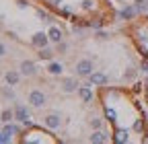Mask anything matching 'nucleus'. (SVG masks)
<instances>
[{
    "instance_id": "obj_24",
    "label": "nucleus",
    "mask_w": 148,
    "mask_h": 144,
    "mask_svg": "<svg viewBox=\"0 0 148 144\" xmlns=\"http://www.w3.org/2000/svg\"><path fill=\"white\" fill-rule=\"evenodd\" d=\"M105 115H107V119H111V121H115V119H117V113H115L113 109H109V107L105 109Z\"/></svg>"
},
{
    "instance_id": "obj_29",
    "label": "nucleus",
    "mask_w": 148,
    "mask_h": 144,
    "mask_svg": "<svg viewBox=\"0 0 148 144\" xmlns=\"http://www.w3.org/2000/svg\"><path fill=\"white\" fill-rule=\"evenodd\" d=\"M4 97H6V99H14V93L8 91V88H4Z\"/></svg>"
},
{
    "instance_id": "obj_22",
    "label": "nucleus",
    "mask_w": 148,
    "mask_h": 144,
    "mask_svg": "<svg viewBox=\"0 0 148 144\" xmlns=\"http://www.w3.org/2000/svg\"><path fill=\"white\" fill-rule=\"evenodd\" d=\"M90 125H92L95 130H101V128H103V119H101V117H90Z\"/></svg>"
},
{
    "instance_id": "obj_23",
    "label": "nucleus",
    "mask_w": 148,
    "mask_h": 144,
    "mask_svg": "<svg viewBox=\"0 0 148 144\" xmlns=\"http://www.w3.org/2000/svg\"><path fill=\"white\" fill-rule=\"evenodd\" d=\"M82 8H84V10H95V0H84V2H82Z\"/></svg>"
},
{
    "instance_id": "obj_1",
    "label": "nucleus",
    "mask_w": 148,
    "mask_h": 144,
    "mask_svg": "<svg viewBox=\"0 0 148 144\" xmlns=\"http://www.w3.org/2000/svg\"><path fill=\"white\" fill-rule=\"evenodd\" d=\"M74 70H76V76L80 78H88L92 72H95V66H92V60H78L76 66H74Z\"/></svg>"
},
{
    "instance_id": "obj_9",
    "label": "nucleus",
    "mask_w": 148,
    "mask_h": 144,
    "mask_svg": "<svg viewBox=\"0 0 148 144\" xmlns=\"http://www.w3.org/2000/svg\"><path fill=\"white\" fill-rule=\"evenodd\" d=\"M21 70H8L6 74H4V80H6V84L8 86H16L18 84V80H21Z\"/></svg>"
},
{
    "instance_id": "obj_13",
    "label": "nucleus",
    "mask_w": 148,
    "mask_h": 144,
    "mask_svg": "<svg viewBox=\"0 0 148 144\" xmlns=\"http://www.w3.org/2000/svg\"><path fill=\"white\" fill-rule=\"evenodd\" d=\"M37 56H39V60H47V62H51L53 60V56H56V51L51 49V47H39L37 49Z\"/></svg>"
},
{
    "instance_id": "obj_31",
    "label": "nucleus",
    "mask_w": 148,
    "mask_h": 144,
    "mask_svg": "<svg viewBox=\"0 0 148 144\" xmlns=\"http://www.w3.org/2000/svg\"><path fill=\"white\" fill-rule=\"evenodd\" d=\"M134 130H136V132H142V121H140V119L134 123Z\"/></svg>"
},
{
    "instance_id": "obj_21",
    "label": "nucleus",
    "mask_w": 148,
    "mask_h": 144,
    "mask_svg": "<svg viewBox=\"0 0 148 144\" xmlns=\"http://www.w3.org/2000/svg\"><path fill=\"white\" fill-rule=\"evenodd\" d=\"M103 25H105V21H103V19H95V21H90V23H88V27H90V29H103Z\"/></svg>"
},
{
    "instance_id": "obj_3",
    "label": "nucleus",
    "mask_w": 148,
    "mask_h": 144,
    "mask_svg": "<svg viewBox=\"0 0 148 144\" xmlns=\"http://www.w3.org/2000/svg\"><path fill=\"white\" fill-rule=\"evenodd\" d=\"M29 103H31V107H37V109H39V107H45L47 105V97H45V93L43 91H31L29 93Z\"/></svg>"
},
{
    "instance_id": "obj_32",
    "label": "nucleus",
    "mask_w": 148,
    "mask_h": 144,
    "mask_svg": "<svg viewBox=\"0 0 148 144\" xmlns=\"http://www.w3.org/2000/svg\"><path fill=\"white\" fill-rule=\"evenodd\" d=\"M4 53H6V47H4V43H0V58H2Z\"/></svg>"
},
{
    "instance_id": "obj_7",
    "label": "nucleus",
    "mask_w": 148,
    "mask_h": 144,
    "mask_svg": "<svg viewBox=\"0 0 148 144\" xmlns=\"http://www.w3.org/2000/svg\"><path fill=\"white\" fill-rule=\"evenodd\" d=\"M18 70H21L23 76H35L37 74V64L31 62V60H23L21 66H18Z\"/></svg>"
},
{
    "instance_id": "obj_20",
    "label": "nucleus",
    "mask_w": 148,
    "mask_h": 144,
    "mask_svg": "<svg viewBox=\"0 0 148 144\" xmlns=\"http://www.w3.org/2000/svg\"><path fill=\"white\" fill-rule=\"evenodd\" d=\"M136 74H138V70H134V68H127V70L123 72V78H125V80H134V78H136Z\"/></svg>"
},
{
    "instance_id": "obj_2",
    "label": "nucleus",
    "mask_w": 148,
    "mask_h": 144,
    "mask_svg": "<svg viewBox=\"0 0 148 144\" xmlns=\"http://www.w3.org/2000/svg\"><path fill=\"white\" fill-rule=\"evenodd\" d=\"M78 80L74 78V76H64L62 80H60V88H62V93H66V95H70V93H76L78 91Z\"/></svg>"
},
{
    "instance_id": "obj_34",
    "label": "nucleus",
    "mask_w": 148,
    "mask_h": 144,
    "mask_svg": "<svg viewBox=\"0 0 148 144\" xmlns=\"http://www.w3.org/2000/svg\"><path fill=\"white\" fill-rule=\"evenodd\" d=\"M146 86H148V78H146Z\"/></svg>"
},
{
    "instance_id": "obj_6",
    "label": "nucleus",
    "mask_w": 148,
    "mask_h": 144,
    "mask_svg": "<svg viewBox=\"0 0 148 144\" xmlns=\"http://www.w3.org/2000/svg\"><path fill=\"white\" fill-rule=\"evenodd\" d=\"M43 125H45V128H49V130H60L62 117H60L58 113H49V115L43 117Z\"/></svg>"
},
{
    "instance_id": "obj_27",
    "label": "nucleus",
    "mask_w": 148,
    "mask_h": 144,
    "mask_svg": "<svg viewBox=\"0 0 148 144\" xmlns=\"http://www.w3.org/2000/svg\"><path fill=\"white\" fill-rule=\"evenodd\" d=\"M66 49H68V45H66L64 41H60V43H58V53H64Z\"/></svg>"
},
{
    "instance_id": "obj_33",
    "label": "nucleus",
    "mask_w": 148,
    "mask_h": 144,
    "mask_svg": "<svg viewBox=\"0 0 148 144\" xmlns=\"http://www.w3.org/2000/svg\"><path fill=\"white\" fill-rule=\"evenodd\" d=\"M2 19H4V16H2V14H0V23H2Z\"/></svg>"
},
{
    "instance_id": "obj_14",
    "label": "nucleus",
    "mask_w": 148,
    "mask_h": 144,
    "mask_svg": "<svg viewBox=\"0 0 148 144\" xmlns=\"http://www.w3.org/2000/svg\"><path fill=\"white\" fill-rule=\"evenodd\" d=\"M78 95H80L82 103H90L92 101V88L90 86H78Z\"/></svg>"
},
{
    "instance_id": "obj_11",
    "label": "nucleus",
    "mask_w": 148,
    "mask_h": 144,
    "mask_svg": "<svg viewBox=\"0 0 148 144\" xmlns=\"http://www.w3.org/2000/svg\"><path fill=\"white\" fill-rule=\"evenodd\" d=\"M109 140V136L103 132V130H95L90 136H88V142H95V144H103V142H107Z\"/></svg>"
},
{
    "instance_id": "obj_5",
    "label": "nucleus",
    "mask_w": 148,
    "mask_h": 144,
    "mask_svg": "<svg viewBox=\"0 0 148 144\" xmlns=\"http://www.w3.org/2000/svg\"><path fill=\"white\" fill-rule=\"evenodd\" d=\"M136 16H138L136 4H127V6H123V8L119 10V19H121V21H134Z\"/></svg>"
},
{
    "instance_id": "obj_25",
    "label": "nucleus",
    "mask_w": 148,
    "mask_h": 144,
    "mask_svg": "<svg viewBox=\"0 0 148 144\" xmlns=\"http://www.w3.org/2000/svg\"><path fill=\"white\" fill-rule=\"evenodd\" d=\"M16 6H18V8H23V10L29 8V0H16Z\"/></svg>"
},
{
    "instance_id": "obj_26",
    "label": "nucleus",
    "mask_w": 148,
    "mask_h": 144,
    "mask_svg": "<svg viewBox=\"0 0 148 144\" xmlns=\"http://www.w3.org/2000/svg\"><path fill=\"white\" fill-rule=\"evenodd\" d=\"M140 70L144 72V74H148V60H142V64H140Z\"/></svg>"
},
{
    "instance_id": "obj_8",
    "label": "nucleus",
    "mask_w": 148,
    "mask_h": 144,
    "mask_svg": "<svg viewBox=\"0 0 148 144\" xmlns=\"http://www.w3.org/2000/svg\"><path fill=\"white\" fill-rule=\"evenodd\" d=\"M88 80H90L92 86H105L109 82V78H107L105 72H92V74L88 76Z\"/></svg>"
},
{
    "instance_id": "obj_28",
    "label": "nucleus",
    "mask_w": 148,
    "mask_h": 144,
    "mask_svg": "<svg viewBox=\"0 0 148 144\" xmlns=\"http://www.w3.org/2000/svg\"><path fill=\"white\" fill-rule=\"evenodd\" d=\"M72 33H74V35H82V27L74 25V27H72Z\"/></svg>"
},
{
    "instance_id": "obj_10",
    "label": "nucleus",
    "mask_w": 148,
    "mask_h": 144,
    "mask_svg": "<svg viewBox=\"0 0 148 144\" xmlns=\"http://www.w3.org/2000/svg\"><path fill=\"white\" fill-rule=\"evenodd\" d=\"M47 35H49V41H51V43H56V45H58L60 41H64V33H62V29L53 27V25L47 29Z\"/></svg>"
},
{
    "instance_id": "obj_4",
    "label": "nucleus",
    "mask_w": 148,
    "mask_h": 144,
    "mask_svg": "<svg viewBox=\"0 0 148 144\" xmlns=\"http://www.w3.org/2000/svg\"><path fill=\"white\" fill-rule=\"evenodd\" d=\"M49 43V35H47V31H37V33H33L31 35V45L33 47H45Z\"/></svg>"
},
{
    "instance_id": "obj_17",
    "label": "nucleus",
    "mask_w": 148,
    "mask_h": 144,
    "mask_svg": "<svg viewBox=\"0 0 148 144\" xmlns=\"http://www.w3.org/2000/svg\"><path fill=\"white\" fill-rule=\"evenodd\" d=\"M35 14H37V19H41V21H45V23H53V16H51L47 10H43V8H37Z\"/></svg>"
},
{
    "instance_id": "obj_18",
    "label": "nucleus",
    "mask_w": 148,
    "mask_h": 144,
    "mask_svg": "<svg viewBox=\"0 0 148 144\" xmlns=\"http://www.w3.org/2000/svg\"><path fill=\"white\" fill-rule=\"evenodd\" d=\"M127 136H130V134H127V130H117V132H115V142H117V144H123V142H127V140H130Z\"/></svg>"
},
{
    "instance_id": "obj_15",
    "label": "nucleus",
    "mask_w": 148,
    "mask_h": 144,
    "mask_svg": "<svg viewBox=\"0 0 148 144\" xmlns=\"http://www.w3.org/2000/svg\"><path fill=\"white\" fill-rule=\"evenodd\" d=\"M18 132V125H14V123H4V128H2V134L4 136H8V138H12V136H16Z\"/></svg>"
},
{
    "instance_id": "obj_30",
    "label": "nucleus",
    "mask_w": 148,
    "mask_h": 144,
    "mask_svg": "<svg viewBox=\"0 0 148 144\" xmlns=\"http://www.w3.org/2000/svg\"><path fill=\"white\" fill-rule=\"evenodd\" d=\"M97 39H101V41L107 39V33H105V31H99V33H97Z\"/></svg>"
},
{
    "instance_id": "obj_16",
    "label": "nucleus",
    "mask_w": 148,
    "mask_h": 144,
    "mask_svg": "<svg viewBox=\"0 0 148 144\" xmlns=\"http://www.w3.org/2000/svg\"><path fill=\"white\" fill-rule=\"evenodd\" d=\"M47 72H49V74H53V76H60L62 72H64V66H62L60 62H49V66H47Z\"/></svg>"
},
{
    "instance_id": "obj_12",
    "label": "nucleus",
    "mask_w": 148,
    "mask_h": 144,
    "mask_svg": "<svg viewBox=\"0 0 148 144\" xmlns=\"http://www.w3.org/2000/svg\"><path fill=\"white\" fill-rule=\"evenodd\" d=\"M14 119H18V121L29 119V109L25 105H14Z\"/></svg>"
},
{
    "instance_id": "obj_19",
    "label": "nucleus",
    "mask_w": 148,
    "mask_h": 144,
    "mask_svg": "<svg viewBox=\"0 0 148 144\" xmlns=\"http://www.w3.org/2000/svg\"><path fill=\"white\" fill-rule=\"evenodd\" d=\"M12 119H14V111H12V109H4L2 113H0V121L8 123V121H12Z\"/></svg>"
}]
</instances>
